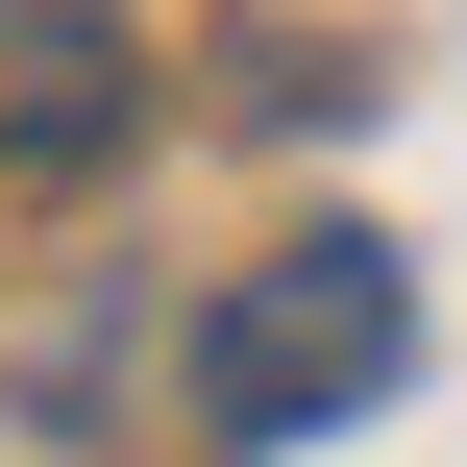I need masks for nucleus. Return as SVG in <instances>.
<instances>
[{
  "mask_svg": "<svg viewBox=\"0 0 467 467\" xmlns=\"http://www.w3.org/2000/svg\"><path fill=\"white\" fill-rule=\"evenodd\" d=\"M123 123H148L123 25H99V0H0V172H99Z\"/></svg>",
  "mask_w": 467,
  "mask_h": 467,
  "instance_id": "obj_2",
  "label": "nucleus"
},
{
  "mask_svg": "<svg viewBox=\"0 0 467 467\" xmlns=\"http://www.w3.org/2000/svg\"><path fill=\"white\" fill-rule=\"evenodd\" d=\"M419 369V271L369 246V222H296L271 271H222V320H197V419L222 443H320V419H369Z\"/></svg>",
  "mask_w": 467,
  "mask_h": 467,
  "instance_id": "obj_1",
  "label": "nucleus"
}]
</instances>
